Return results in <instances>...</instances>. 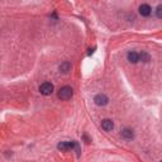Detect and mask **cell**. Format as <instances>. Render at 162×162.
Listing matches in <instances>:
<instances>
[{
  "label": "cell",
  "mask_w": 162,
  "mask_h": 162,
  "mask_svg": "<svg viewBox=\"0 0 162 162\" xmlns=\"http://www.w3.org/2000/svg\"><path fill=\"white\" fill-rule=\"evenodd\" d=\"M72 95H74V90L71 86H63V88H61V90L58 91V99L61 100H69L72 98Z\"/></svg>",
  "instance_id": "6da1fadb"
},
{
  "label": "cell",
  "mask_w": 162,
  "mask_h": 162,
  "mask_svg": "<svg viewBox=\"0 0 162 162\" xmlns=\"http://www.w3.org/2000/svg\"><path fill=\"white\" fill-rule=\"evenodd\" d=\"M39 91H41L42 95H45V96L51 95L52 93H53V85H52L51 82H43L39 86Z\"/></svg>",
  "instance_id": "7a4b0ae2"
},
{
  "label": "cell",
  "mask_w": 162,
  "mask_h": 162,
  "mask_svg": "<svg viewBox=\"0 0 162 162\" xmlns=\"http://www.w3.org/2000/svg\"><path fill=\"white\" fill-rule=\"evenodd\" d=\"M79 144L77 142H61L57 146V148L61 150V151H69V150H72V148H76Z\"/></svg>",
  "instance_id": "3957f363"
},
{
  "label": "cell",
  "mask_w": 162,
  "mask_h": 162,
  "mask_svg": "<svg viewBox=\"0 0 162 162\" xmlns=\"http://www.w3.org/2000/svg\"><path fill=\"white\" fill-rule=\"evenodd\" d=\"M94 101H95L96 105L104 107V105H107V104L109 103V98L107 96V95H104V94H98L94 98Z\"/></svg>",
  "instance_id": "277c9868"
},
{
  "label": "cell",
  "mask_w": 162,
  "mask_h": 162,
  "mask_svg": "<svg viewBox=\"0 0 162 162\" xmlns=\"http://www.w3.org/2000/svg\"><path fill=\"white\" fill-rule=\"evenodd\" d=\"M152 12V9L151 7L148 5V4H142V5L139 7V14L142 17H148L150 14Z\"/></svg>",
  "instance_id": "5b68a950"
},
{
  "label": "cell",
  "mask_w": 162,
  "mask_h": 162,
  "mask_svg": "<svg viewBox=\"0 0 162 162\" xmlns=\"http://www.w3.org/2000/svg\"><path fill=\"white\" fill-rule=\"evenodd\" d=\"M101 128L104 131H113V128H114V123L110 120V119H104V120H101Z\"/></svg>",
  "instance_id": "8992f818"
},
{
  "label": "cell",
  "mask_w": 162,
  "mask_h": 162,
  "mask_svg": "<svg viewBox=\"0 0 162 162\" xmlns=\"http://www.w3.org/2000/svg\"><path fill=\"white\" fill-rule=\"evenodd\" d=\"M128 61H129L131 63H137L138 61H139V55L137 53V52H129V53H128Z\"/></svg>",
  "instance_id": "52a82bcc"
},
{
  "label": "cell",
  "mask_w": 162,
  "mask_h": 162,
  "mask_svg": "<svg viewBox=\"0 0 162 162\" xmlns=\"http://www.w3.org/2000/svg\"><path fill=\"white\" fill-rule=\"evenodd\" d=\"M122 137L124 138V139H132L134 134H133V131L129 129V128H126V129L122 131Z\"/></svg>",
  "instance_id": "ba28073f"
},
{
  "label": "cell",
  "mask_w": 162,
  "mask_h": 162,
  "mask_svg": "<svg viewBox=\"0 0 162 162\" xmlns=\"http://www.w3.org/2000/svg\"><path fill=\"white\" fill-rule=\"evenodd\" d=\"M60 71L63 74H67L69 71H71V63L69 62V61H65V62H62L60 65Z\"/></svg>",
  "instance_id": "9c48e42d"
},
{
  "label": "cell",
  "mask_w": 162,
  "mask_h": 162,
  "mask_svg": "<svg viewBox=\"0 0 162 162\" xmlns=\"http://www.w3.org/2000/svg\"><path fill=\"white\" fill-rule=\"evenodd\" d=\"M139 58L143 61V62H148V61L151 60V57H150V55L147 53V52H142V53L139 55Z\"/></svg>",
  "instance_id": "30bf717a"
},
{
  "label": "cell",
  "mask_w": 162,
  "mask_h": 162,
  "mask_svg": "<svg viewBox=\"0 0 162 162\" xmlns=\"http://www.w3.org/2000/svg\"><path fill=\"white\" fill-rule=\"evenodd\" d=\"M157 18H162V5H158L157 7Z\"/></svg>",
  "instance_id": "8fae6325"
}]
</instances>
